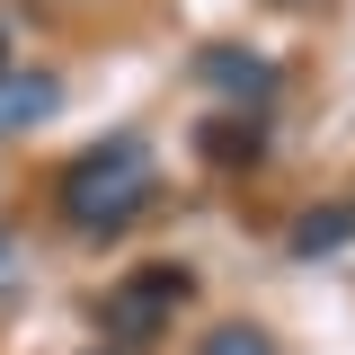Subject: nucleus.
I'll use <instances>...</instances> for the list:
<instances>
[{
	"mask_svg": "<svg viewBox=\"0 0 355 355\" xmlns=\"http://www.w3.org/2000/svg\"><path fill=\"white\" fill-rule=\"evenodd\" d=\"M53 205H62V222L89 231V240L125 231V222L151 205V151H142V133H116V142L80 151V160L62 169V187H53Z\"/></svg>",
	"mask_w": 355,
	"mask_h": 355,
	"instance_id": "f257e3e1",
	"label": "nucleus"
},
{
	"mask_svg": "<svg viewBox=\"0 0 355 355\" xmlns=\"http://www.w3.org/2000/svg\"><path fill=\"white\" fill-rule=\"evenodd\" d=\"M187 293H196V275H187V266H133L125 284L98 302V329H107V338H125V347H151Z\"/></svg>",
	"mask_w": 355,
	"mask_h": 355,
	"instance_id": "f03ea898",
	"label": "nucleus"
},
{
	"mask_svg": "<svg viewBox=\"0 0 355 355\" xmlns=\"http://www.w3.org/2000/svg\"><path fill=\"white\" fill-rule=\"evenodd\" d=\"M196 160L205 169H258L266 160V107H222L196 125Z\"/></svg>",
	"mask_w": 355,
	"mask_h": 355,
	"instance_id": "7ed1b4c3",
	"label": "nucleus"
},
{
	"mask_svg": "<svg viewBox=\"0 0 355 355\" xmlns=\"http://www.w3.org/2000/svg\"><path fill=\"white\" fill-rule=\"evenodd\" d=\"M196 80H214V89H240V107H266V98H275V62L240 53V44H205V53H196Z\"/></svg>",
	"mask_w": 355,
	"mask_h": 355,
	"instance_id": "20e7f679",
	"label": "nucleus"
},
{
	"mask_svg": "<svg viewBox=\"0 0 355 355\" xmlns=\"http://www.w3.org/2000/svg\"><path fill=\"white\" fill-rule=\"evenodd\" d=\"M53 107H62V80H53V71H0V133L44 125Z\"/></svg>",
	"mask_w": 355,
	"mask_h": 355,
	"instance_id": "39448f33",
	"label": "nucleus"
},
{
	"mask_svg": "<svg viewBox=\"0 0 355 355\" xmlns=\"http://www.w3.org/2000/svg\"><path fill=\"white\" fill-rule=\"evenodd\" d=\"M355 240V205H311L293 222V258H329V249H347Z\"/></svg>",
	"mask_w": 355,
	"mask_h": 355,
	"instance_id": "423d86ee",
	"label": "nucleus"
},
{
	"mask_svg": "<svg viewBox=\"0 0 355 355\" xmlns=\"http://www.w3.org/2000/svg\"><path fill=\"white\" fill-rule=\"evenodd\" d=\"M196 355H275V338H266L258 320H222V329H205Z\"/></svg>",
	"mask_w": 355,
	"mask_h": 355,
	"instance_id": "0eeeda50",
	"label": "nucleus"
},
{
	"mask_svg": "<svg viewBox=\"0 0 355 355\" xmlns=\"http://www.w3.org/2000/svg\"><path fill=\"white\" fill-rule=\"evenodd\" d=\"M0 258H9V231H0Z\"/></svg>",
	"mask_w": 355,
	"mask_h": 355,
	"instance_id": "6e6552de",
	"label": "nucleus"
},
{
	"mask_svg": "<svg viewBox=\"0 0 355 355\" xmlns=\"http://www.w3.org/2000/svg\"><path fill=\"white\" fill-rule=\"evenodd\" d=\"M89 355H116V347H89Z\"/></svg>",
	"mask_w": 355,
	"mask_h": 355,
	"instance_id": "1a4fd4ad",
	"label": "nucleus"
}]
</instances>
